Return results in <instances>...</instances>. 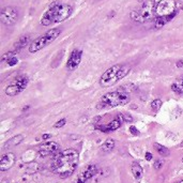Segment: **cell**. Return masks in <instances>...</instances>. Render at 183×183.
Wrapping results in <instances>:
<instances>
[{
	"label": "cell",
	"mask_w": 183,
	"mask_h": 183,
	"mask_svg": "<svg viewBox=\"0 0 183 183\" xmlns=\"http://www.w3.org/2000/svg\"><path fill=\"white\" fill-rule=\"evenodd\" d=\"M15 163V154L12 152H7L3 154L1 160H0V170L1 171H7L10 168L13 167Z\"/></svg>",
	"instance_id": "13"
},
{
	"label": "cell",
	"mask_w": 183,
	"mask_h": 183,
	"mask_svg": "<svg viewBox=\"0 0 183 183\" xmlns=\"http://www.w3.org/2000/svg\"><path fill=\"white\" fill-rule=\"evenodd\" d=\"M171 90L178 94H183V79L176 80L171 85Z\"/></svg>",
	"instance_id": "21"
},
{
	"label": "cell",
	"mask_w": 183,
	"mask_h": 183,
	"mask_svg": "<svg viewBox=\"0 0 183 183\" xmlns=\"http://www.w3.org/2000/svg\"><path fill=\"white\" fill-rule=\"evenodd\" d=\"M147 0H138V2H140V3H144V2H146Z\"/></svg>",
	"instance_id": "32"
},
{
	"label": "cell",
	"mask_w": 183,
	"mask_h": 183,
	"mask_svg": "<svg viewBox=\"0 0 183 183\" xmlns=\"http://www.w3.org/2000/svg\"><path fill=\"white\" fill-rule=\"evenodd\" d=\"M82 52L80 49H74L71 52V55L69 57L67 62V69L69 71H74L75 69H77L82 61Z\"/></svg>",
	"instance_id": "12"
},
{
	"label": "cell",
	"mask_w": 183,
	"mask_h": 183,
	"mask_svg": "<svg viewBox=\"0 0 183 183\" xmlns=\"http://www.w3.org/2000/svg\"><path fill=\"white\" fill-rule=\"evenodd\" d=\"M18 19V11L13 7H4L0 13V20L5 26H13Z\"/></svg>",
	"instance_id": "9"
},
{
	"label": "cell",
	"mask_w": 183,
	"mask_h": 183,
	"mask_svg": "<svg viewBox=\"0 0 183 183\" xmlns=\"http://www.w3.org/2000/svg\"><path fill=\"white\" fill-rule=\"evenodd\" d=\"M79 154L74 149H65L57 154L52 162V171L60 178H67L76 170Z\"/></svg>",
	"instance_id": "1"
},
{
	"label": "cell",
	"mask_w": 183,
	"mask_h": 183,
	"mask_svg": "<svg viewBox=\"0 0 183 183\" xmlns=\"http://www.w3.org/2000/svg\"><path fill=\"white\" fill-rule=\"evenodd\" d=\"M155 2V14L156 17L169 16L179 11L178 0H154Z\"/></svg>",
	"instance_id": "7"
},
{
	"label": "cell",
	"mask_w": 183,
	"mask_h": 183,
	"mask_svg": "<svg viewBox=\"0 0 183 183\" xmlns=\"http://www.w3.org/2000/svg\"><path fill=\"white\" fill-rule=\"evenodd\" d=\"M131 18L136 22L144 24V22H150L152 19H155V2L154 0H147L146 2L142 4V7L133 10L131 12Z\"/></svg>",
	"instance_id": "5"
},
{
	"label": "cell",
	"mask_w": 183,
	"mask_h": 183,
	"mask_svg": "<svg viewBox=\"0 0 183 183\" xmlns=\"http://www.w3.org/2000/svg\"><path fill=\"white\" fill-rule=\"evenodd\" d=\"M15 50L14 52H5L3 56H2V58H1V62H4V61H7V60L10 59V58H12V57L14 56L15 54Z\"/></svg>",
	"instance_id": "23"
},
{
	"label": "cell",
	"mask_w": 183,
	"mask_h": 183,
	"mask_svg": "<svg viewBox=\"0 0 183 183\" xmlns=\"http://www.w3.org/2000/svg\"><path fill=\"white\" fill-rule=\"evenodd\" d=\"M178 183H183V179L181 180V181H180V182H178Z\"/></svg>",
	"instance_id": "34"
},
{
	"label": "cell",
	"mask_w": 183,
	"mask_h": 183,
	"mask_svg": "<svg viewBox=\"0 0 183 183\" xmlns=\"http://www.w3.org/2000/svg\"><path fill=\"white\" fill-rule=\"evenodd\" d=\"M176 15L177 13H175V14H172V15H169V16H164V17H155V19H154V27H155L156 29H160L162 27H164L167 22L172 20Z\"/></svg>",
	"instance_id": "14"
},
{
	"label": "cell",
	"mask_w": 183,
	"mask_h": 183,
	"mask_svg": "<svg viewBox=\"0 0 183 183\" xmlns=\"http://www.w3.org/2000/svg\"><path fill=\"white\" fill-rule=\"evenodd\" d=\"M29 79L27 76H18L5 88V94L9 97H15L22 92L28 86Z\"/></svg>",
	"instance_id": "8"
},
{
	"label": "cell",
	"mask_w": 183,
	"mask_h": 183,
	"mask_svg": "<svg viewBox=\"0 0 183 183\" xmlns=\"http://www.w3.org/2000/svg\"><path fill=\"white\" fill-rule=\"evenodd\" d=\"M22 140H24V136H22V134L15 135V136H13L12 138H10L7 142H5L4 148H12V147L18 146Z\"/></svg>",
	"instance_id": "18"
},
{
	"label": "cell",
	"mask_w": 183,
	"mask_h": 183,
	"mask_svg": "<svg viewBox=\"0 0 183 183\" xmlns=\"http://www.w3.org/2000/svg\"><path fill=\"white\" fill-rule=\"evenodd\" d=\"M115 140L112 138H108L106 139L104 142H103V145H102L101 149L103 152H106V153H108V152H110L114 148H115Z\"/></svg>",
	"instance_id": "19"
},
{
	"label": "cell",
	"mask_w": 183,
	"mask_h": 183,
	"mask_svg": "<svg viewBox=\"0 0 183 183\" xmlns=\"http://www.w3.org/2000/svg\"><path fill=\"white\" fill-rule=\"evenodd\" d=\"M177 67H183V59L177 62Z\"/></svg>",
	"instance_id": "30"
},
{
	"label": "cell",
	"mask_w": 183,
	"mask_h": 183,
	"mask_svg": "<svg viewBox=\"0 0 183 183\" xmlns=\"http://www.w3.org/2000/svg\"><path fill=\"white\" fill-rule=\"evenodd\" d=\"M73 13V7L69 3L54 2L48 7V10L42 15L41 25L50 26L52 24L62 22L67 19Z\"/></svg>",
	"instance_id": "2"
},
{
	"label": "cell",
	"mask_w": 183,
	"mask_h": 183,
	"mask_svg": "<svg viewBox=\"0 0 183 183\" xmlns=\"http://www.w3.org/2000/svg\"><path fill=\"white\" fill-rule=\"evenodd\" d=\"M61 33V29L59 28H52V29L48 30L47 32H45L43 35L37 37L29 46V52L34 54V52H39L41 49L45 48L46 46H48L49 44H52V42L56 40Z\"/></svg>",
	"instance_id": "6"
},
{
	"label": "cell",
	"mask_w": 183,
	"mask_h": 183,
	"mask_svg": "<svg viewBox=\"0 0 183 183\" xmlns=\"http://www.w3.org/2000/svg\"><path fill=\"white\" fill-rule=\"evenodd\" d=\"M180 147H182V148H183V142H181V144H180Z\"/></svg>",
	"instance_id": "33"
},
{
	"label": "cell",
	"mask_w": 183,
	"mask_h": 183,
	"mask_svg": "<svg viewBox=\"0 0 183 183\" xmlns=\"http://www.w3.org/2000/svg\"><path fill=\"white\" fill-rule=\"evenodd\" d=\"M162 104H163V102H162L160 99H156V100L152 101V103H151V109L155 112H159L162 107Z\"/></svg>",
	"instance_id": "22"
},
{
	"label": "cell",
	"mask_w": 183,
	"mask_h": 183,
	"mask_svg": "<svg viewBox=\"0 0 183 183\" xmlns=\"http://www.w3.org/2000/svg\"><path fill=\"white\" fill-rule=\"evenodd\" d=\"M86 181H88V180H87L86 178H85V177H84L82 173H80V175L78 176V178L75 180L73 183H86Z\"/></svg>",
	"instance_id": "26"
},
{
	"label": "cell",
	"mask_w": 183,
	"mask_h": 183,
	"mask_svg": "<svg viewBox=\"0 0 183 183\" xmlns=\"http://www.w3.org/2000/svg\"><path fill=\"white\" fill-rule=\"evenodd\" d=\"M182 163H183V157H182Z\"/></svg>",
	"instance_id": "36"
},
{
	"label": "cell",
	"mask_w": 183,
	"mask_h": 183,
	"mask_svg": "<svg viewBox=\"0 0 183 183\" xmlns=\"http://www.w3.org/2000/svg\"><path fill=\"white\" fill-rule=\"evenodd\" d=\"M163 164H164V162L162 161V160H156L155 163H154V168L156 169V170H159L163 166Z\"/></svg>",
	"instance_id": "27"
},
{
	"label": "cell",
	"mask_w": 183,
	"mask_h": 183,
	"mask_svg": "<svg viewBox=\"0 0 183 183\" xmlns=\"http://www.w3.org/2000/svg\"><path fill=\"white\" fill-rule=\"evenodd\" d=\"M132 172H133V176L137 181L142 179V176H144V170H142V167L140 166L139 163L137 162H134L132 164Z\"/></svg>",
	"instance_id": "17"
},
{
	"label": "cell",
	"mask_w": 183,
	"mask_h": 183,
	"mask_svg": "<svg viewBox=\"0 0 183 183\" xmlns=\"http://www.w3.org/2000/svg\"><path fill=\"white\" fill-rule=\"evenodd\" d=\"M29 42H30V37H29V35H22V37H20L18 40H17V41L15 42L14 50H15V52H18V50L22 49L24 47H26L27 45L29 44Z\"/></svg>",
	"instance_id": "15"
},
{
	"label": "cell",
	"mask_w": 183,
	"mask_h": 183,
	"mask_svg": "<svg viewBox=\"0 0 183 183\" xmlns=\"http://www.w3.org/2000/svg\"><path fill=\"white\" fill-rule=\"evenodd\" d=\"M153 147H154V149L156 150L157 153L160 154V155H162V156H168L169 154H170V151H169L168 148L162 146L160 144H154Z\"/></svg>",
	"instance_id": "20"
},
{
	"label": "cell",
	"mask_w": 183,
	"mask_h": 183,
	"mask_svg": "<svg viewBox=\"0 0 183 183\" xmlns=\"http://www.w3.org/2000/svg\"><path fill=\"white\" fill-rule=\"evenodd\" d=\"M97 172V167L95 165H88L86 168L82 171V175L85 177L87 180H89L91 179L92 177L95 176Z\"/></svg>",
	"instance_id": "16"
},
{
	"label": "cell",
	"mask_w": 183,
	"mask_h": 183,
	"mask_svg": "<svg viewBox=\"0 0 183 183\" xmlns=\"http://www.w3.org/2000/svg\"><path fill=\"white\" fill-rule=\"evenodd\" d=\"M17 62H18V59H17V57L13 56L12 58H10V59L7 61V63L10 65V67H14L15 64H17Z\"/></svg>",
	"instance_id": "25"
},
{
	"label": "cell",
	"mask_w": 183,
	"mask_h": 183,
	"mask_svg": "<svg viewBox=\"0 0 183 183\" xmlns=\"http://www.w3.org/2000/svg\"><path fill=\"white\" fill-rule=\"evenodd\" d=\"M176 183H178V182H176Z\"/></svg>",
	"instance_id": "37"
},
{
	"label": "cell",
	"mask_w": 183,
	"mask_h": 183,
	"mask_svg": "<svg viewBox=\"0 0 183 183\" xmlns=\"http://www.w3.org/2000/svg\"><path fill=\"white\" fill-rule=\"evenodd\" d=\"M130 100H131L130 94L127 91H123V90L112 91V92L104 94L101 97L97 108H112L117 106H123V105H127Z\"/></svg>",
	"instance_id": "4"
},
{
	"label": "cell",
	"mask_w": 183,
	"mask_h": 183,
	"mask_svg": "<svg viewBox=\"0 0 183 183\" xmlns=\"http://www.w3.org/2000/svg\"><path fill=\"white\" fill-rule=\"evenodd\" d=\"M131 71V67L127 64H115L107 69L106 71L102 74L100 78V85L103 88H108L117 82H120L122 78H124L129 72Z\"/></svg>",
	"instance_id": "3"
},
{
	"label": "cell",
	"mask_w": 183,
	"mask_h": 183,
	"mask_svg": "<svg viewBox=\"0 0 183 183\" xmlns=\"http://www.w3.org/2000/svg\"><path fill=\"white\" fill-rule=\"evenodd\" d=\"M65 123H67V119H64V118L63 119H60L57 121L56 123L54 124V127H55V129H60V127H64Z\"/></svg>",
	"instance_id": "24"
},
{
	"label": "cell",
	"mask_w": 183,
	"mask_h": 183,
	"mask_svg": "<svg viewBox=\"0 0 183 183\" xmlns=\"http://www.w3.org/2000/svg\"><path fill=\"white\" fill-rule=\"evenodd\" d=\"M49 137H52V135L50 134H43V136H42V138L44 139V140L45 139H48Z\"/></svg>",
	"instance_id": "31"
},
{
	"label": "cell",
	"mask_w": 183,
	"mask_h": 183,
	"mask_svg": "<svg viewBox=\"0 0 183 183\" xmlns=\"http://www.w3.org/2000/svg\"><path fill=\"white\" fill-rule=\"evenodd\" d=\"M123 121H130V120H127V117H125L124 115L119 114V115H117V116L107 124H105V125H97V127L100 131L104 132V133H108V132H112V131L118 130V129L122 125Z\"/></svg>",
	"instance_id": "10"
},
{
	"label": "cell",
	"mask_w": 183,
	"mask_h": 183,
	"mask_svg": "<svg viewBox=\"0 0 183 183\" xmlns=\"http://www.w3.org/2000/svg\"><path fill=\"white\" fill-rule=\"evenodd\" d=\"M145 157H146L147 161H151V160H152V154L150 153V152H147L146 155H145Z\"/></svg>",
	"instance_id": "29"
},
{
	"label": "cell",
	"mask_w": 183,
	"mask_h": 183,
	"mask_svg": "<svg viewBox=\"0 0 183 183\" xmlns=\"http://www.w3.org/2000/svg\"><path fill=\"white\" fill-rule=\"evenodd\" d=\"M60 150L59 145L55 142H44L39 146V154L41 156H48V155H52V154L57 153Z\"/></svg>",
	"instance_id": "11"
},
{
	"label": "cell",
	"mask_w": 183,
	"mask_h": 183,
	"mask_svg": "<svg viewBox=\"0 0 183 183\" xmlns=\"http://www.w3.org/2000/svg\"><path fill=\"white\" fill-rule=\"evenodd\" d=\"M181 79H183V76H182V77H181Z\"/></svg>",
	"instance_id": "35"
},
{
	"label": "cell",
	"mask_w": 183,
	"mask_h": 183,
	"mask_svg": "<svg viewBox=\"0 0 183 183\" xmlns=\"http://www.w3.org/2000/svg\"><path fill=\"white\" fill-rule=\"evenodd\" d=\"M130 132H131V134H133V135H135V136H137V135H139V131L136 129L135 127H133L132 125L131 127H130Z\"/></svg>",
	"instance_id": "28"
}]
</instances>
